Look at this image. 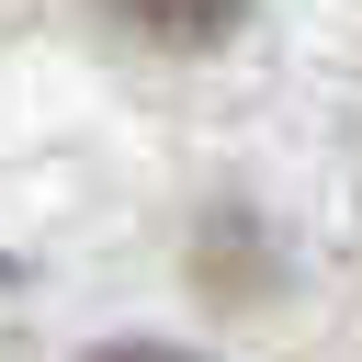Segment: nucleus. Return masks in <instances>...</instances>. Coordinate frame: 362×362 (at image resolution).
<instances>
[{
    "label": "nucleus",
    "instance_id": "1",
    "mask_svg": "<svg viewBox=\"0 0 362 362\" xmlns=\"http://www.w3.org/2000/svg\"><path fill=\"white\" fill-rule=\"evenodd\" d=\"M136 34H158V45H215L226 23H238V0H113Z\"/></svg>",
    "mask_w": 362,
    "mask_h": 362
},
{
    "label": "nucleus",
    "instance_id": "2",
    "mask_svg": "<svg viewBox=\"0 0 362 362\" xmlns=\"http://www.w3.org/2000/svg\"><path fill=\"white\" fill-rule=\"evenodd\" d=\"M102 362H181V351H102Z\"/></svg>",
    "mask_w": 362,
    "mask_h": 362
}]
</instances>
